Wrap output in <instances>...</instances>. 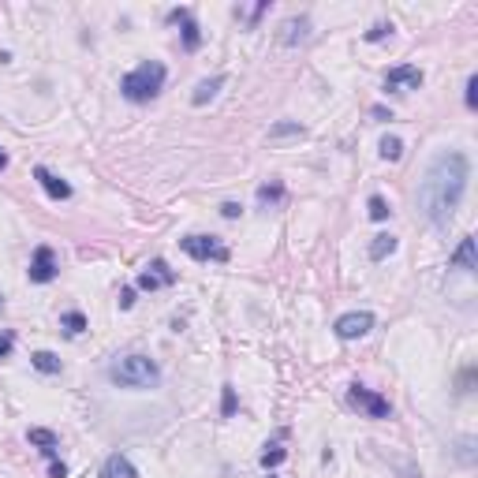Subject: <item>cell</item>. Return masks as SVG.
<instances>
[{"label": "cell", "mask_w": 478, "mask_h": 478, "mask_svg": "<svg viewBox=\"0 0 478 478\" xmlns=\"http://www.w3.org/2000/svg\"><path fill=\"white\" fill-rule=\"evenodd\" d=\"M164 79H169V71H164L161 60H142L135 71H127L120 79V94L135 101V105H146V101H153L164 90Z\"/></svg>", "instance_id": "3"}, {"label": "cell", "mask_w": 478, "mask_h": 478, "mask_svg": "<svg viewBox=\"0 0 478 478\" xmlns=\"http://www.w3.org/2000/svg\"><path fill=\"white\" fill-rule=\"evenodd\" d=\"M220 415H224V419L236 415V389H232V385H224V389H220Z\"/></svg>", "instance_id": "25"}, {"label": "cell", "mask_w": 478, "mask_h": 478, "mask_svg": "<svg viewBox=\"0 0 478 478\" xmlns=\"http://www.w3.org/2000/svg\"><path fill=\"white\" fill-rule=\"evenodd\" d=\"M467 180H471V161L459 150H441L426 164V176L419 183V213L434 228H448L456 217L459 202H463Z\"/></svg>", "instance_id": "1"}, {"label": "cell", "mask_w": 478, "mask_h": 478, "mask_svg": "<svg viewBox=\"0 0 478 478\" xmlns=\"http://www.w3.org/2000/svg\"><path fill=\"white\" fill-rule=\"evenodd\" d=\"M239 213H243V206H239V202H220V217H224V220H236Z\"/></svg>", "instance_id": "29"}, {"label": "cell", "mask_w": 478, "mask_h": 478, "mask_svg": "<svg viewBox=\"0 0 478 478\" xmlns=\"http://www.w3.org/2000/svg\"><path fill=\"white\" fill-rule=\"evenodd\" d=\"M366 209H370V217H374V220H389V213H392V206H389V202H385L381 195H370Z\"/></svg>", "instance_id": "24"}, {"label": "cell", "mask_w": 478, "mask_h": 478, "mask_svg": "<svg viewBox=\"0 0 478 478\" xmlns=\"http://www.w3.org/2000/svg\"><path fill=\"white\" fill-rule=\"evenodd\" d=\"M60 325L68 336H79V333H86V314H82V310H68V314L60 318Z\"/></svg>", "instance_id": "20"}, {"label": "cell", "mask_w": 478, "mask_h": 478, "mask_svg": "<svg viewBox=\"0 0 478 478\" xmlns=\"http://www.w3.org/2000/svg\"><path fill=\"white\" fill-rule=\"evenodd\" d=\"M284 459H288V448H280V445H265V452L258 456V463L265 467V471H273V467H280Z\"/></svg>", "instance_id": "22"}, {"label": "cell", "mask_w": 478, "mask_h": 478, "mask_svg": "<svg viewBox=\"0 0 478 478\" xmlns=\"http://www.w3.org/2000/svg\"><path fill=\"white\" fill-rule=\"evenodd\" d=\"M396 236H389V232H381V236H374V243H370V262H385L392 251H396Z\"/></svg>", "instance_id": "16"}, {"label": "cell", "mask_w": 478, "mask_h": 478, "mask_svg": "<svg viewBox=\"0 0 478 478\" xmlns=\"http://www.w3.org/2000/svg\"><path fill=\"white\" fill-rule=\"evenodd\" d=\"M224 86V75H213V79H202L198 86H195V94H191V105H206V101H213L217 97V90Z\"/></svg>", "instance_id": "15"}, {"label": "cell", "mask_w": 478, "mask_h": 478, "mask_svg": "<svg viewBox=\"0 0 478 478\" xmlns=\"http://www.w3.org/2000/svg\"><path fill=\"white\" fill-rule=\"evenodd\" d=\"M374 116H378V120H392V113H389V108H381V105H374Z\"/></svg>", "instance_id": "33"}, {"label": "cell", "mask_w": 478, "mask_h": 478, "mask_svg": "<svg viewBox=\"0 0 478 478\" xmlns=\"http://www.w3.org/2000/svg\"><path fill=\"white\" fill-rule=\"evenodd\" d=\"M180 247L195 262H228V247L217 236H187V239H180Z\"/></svg>", "instance_id": "4"}, {"label": "cell", "mask_w": 478, "mask_h": 478, "mask_svg": "<svg viewBox=\"0 0 478 478\" xmlns=\"http://www.w3.org/2000/svg\"><path fill=\"white\" fill-rule=\"evenodd\" d=\"M180 23H183V49H187V52H195L198 45H202V30H198L195 15H187V19H180Z\"/></svg>", "instance_id": "19"}, {"label": "cell", "mask_w": 478, "mask_h": 478, "mask_svg": "<svg viewBox=\"0 0 478 478\" xmlns=\"http://www.w3.org/2000/svg\"><path fill=\"white\" fill-rule=\"evenodd\" d=\"M108 381L116 385V389H135V392H142V389H157L161 385V366L153 363L150 355H124V358H116L113 366H108Z\"/></svg>", "instance_id": "2"}, {"label": "cell", "mask_w": 478, "mask_h": 478, "mask_svg": "<svg viewBox=\"0 0 478 478\" xmlns=\"http://www.w3.org/2000/svg\"><path fill=\"white\" fill-rule=\"evenodd\" d=\"M49 463H52V467H49L52 478H68V467H64V459H49Z\"/></svg>", "instance_id": "32"}, {"label": "cell", "mask_w": 478, "mask_h": 478, "mask_svg": "<svg viewBox=\"0 0 478 478\" xmlns=\"http://www.w3.org/2000/svg\"><path fill=\"white\" fill-rule=\"evenodd\" d=\"M280 41L284 45H307L310 41V19L307 15H291V19H284V26H280Z\"/></svg>", "instance_id": "11"}, {"label": "cell", "mask_w": 478, "mask_h": 478, "mask_svg": "<svg viewBox=\"0 0 478 478\" xmlns=\"http://www.w3.org/2000/svg\"><path fill=\"white\" fill-rule=\"evenodd\" d=\"M30 363H34V370H41V374H60V358L52 352H34Z\"/></svg>", "instance_id": "21"}, {"label": "cell", "mask_w": 478, "mask_h": 478, "mask_svg": "<svg viewBox=\"0 0 478 478\" xmlns=\"http://www.w3.org/2000/svg\"><path fill=\"white\" fill-rule=\"evenodd\" d=\"M280 198H284V183H280V180H269V183H262V187H258V206H262V209L277 206Z\"/></svg>", "instance_id": "17"}, {"label": "cell", "mask_w": 478, "mask_h": 478, "mask_svg": "<svg viewBox=\"0 0 478 478\" xmlns=\"http://www.w3.org/2000/svg\"><path fill=\"white\" fill-rule=\"evenodd\" d=\"M12 347H15L12 333H0V358H8V355H12Z\"/></svg>", "instance_id": "31"}, {"label": "cell", "mask_w": 478, "mask_h": 478, "mask_svg": "<svg viewBox=\"0 0 478 478\" xmlns=\"http://www.w3.org/2000/svg\"><path fill=\"white\" fill-rule=\"evenodd\" d=\"M422 86V71L415 64H400V68H389L385 71V90H419Z\"/></svg>", "instance_id": "9"}, {"label": "cell", "mask_w": 478, "mask_h": 478, "mask_svg": "<svg viewBox=\"0 0 478 478\" xmlns=\"http://www.w3.org/2000/svg\"><path fill=\"white\" fill-rule=\"evenodd\" d=\"M34 180L41 183V191H45L49 198H57V202L71 198V183H68V180H60L57 172H49L45 164H38V169H34Z\"/></svg>", "instance_id": "10"}, {"label": "cell", "mask_w": 478, "mask_h": 478, "mask_svg": "<svg viewBox=\"0 0 478 478\" xmlns=\"http://www.w3.org/2000/svg\"><path fill=\"white\" fill-rule=\"evenodd\" d=\"M452 265H456V269H463V273H475V269H478L475 236H463V239H459V247H456V254H452Z\"/></svg>", "instance_id": "14"}, {"label": "cell", "mask_w": 478, "mask_h": 478, "mask_svg": "<svg viewBox=\"0 0 478 478\" xmlns=\"http://www.w3.org/2000/svg\"><path fill=\"white\" fill-rule=\"evenodd\" d=\"M4 169H8V153L0 150V172H4Z\"/></svg>", "instance_id": "34"}, {"label": "cell", "mask_w": 478, "mask_h": 478, "mask_svg": "<svg viewBox=\"0 0 478 478\" xmlns=\"http://www.w3.org/2000/svg\"><path fill=\"white\" fill-rule=\"evenodd\" d=\"M378 153H381L385 161H400L403 157V142L396 139V135H385L381 146H378Z\"/></svg>", "instance_id": "23"}, {"label": "cell", "mask_w": 478, "mask_h": 478, "mask_svg": "<svg viewBox=\"0 0 478 478\" xmlns=\"http://www.w3.org/2000/svg\"><path fill=\"white\" fill-rule=\"evenodd\" d=\"M463 101H467V108H478V75L467 79V94H463Z\"/></svg>", "instance_id": "28"}, {"label": "cell", "mask_w": 478, "mask_h": 478, "mask_svg": "<svg viewBox=\"0 0 478 478\" xmlns=\"http://www.w3.org/2000/svg\"><path fill=\"white\" fill-rule=\"evenodd\" d=\"M265 12H269V0H262V4H254L251 12H239V8H236V15H239V19H247V26H258V19H262Z\"/></svg>", "instance_id": "26"}, {"label": "cell", "mask_w": 478, "mask_h": 478, "mask_svg": "<svg viewBox=\"0 0 478 478\" xmlns=\"http://www.w3.org/2000/svg\"><path fill=\"white\" fill-rule=\"evenodd\" d=\"M374 329V314L370 310H352V314H340L336 318V325H333V333L340 340H358V336H366Z\"/></svg>", "instance_id": "6"}, {"label": "cell", "mask_w": 478, "mask_h": 478, "mask_svg": "<svg viewBox=\"0 0 478 478\" xmlns=\"http://www.w3.org/2000/svg\"><path fill=\"white\" fill-rule=\"evenodd\" d=\"M0 307H4V303H0Z\"/></svg>", "instance_id": "35"}, {"label": "cell", "mask_w": 478, "mask_h": 478, "mask_svg": "<svg viewBox=\"0 0 478 478\" xmlns=\"http://www.w3.org/2000/svg\"><path fill=\"white\" fill-rule=\"evenodd\" d=\"M385 34H392V23H374L370 30H366V41H381Z\"/></svg>", "instance_id": "27"}, {"label": "cell", "mask_w": 478, "mask_h": 478, "mask_svg": "<svg viewBox=\"0 0 478 478\" xmlns=\"http://www.w3.org/2000/svg\"><path fill=\"white\" fill-rule=\"evenodd\" d=\"M101 478H139V471H135V463L127 456L113 452L105 463H101Z\"/></svg>", "instance_id": "12"}, {"label": "cell", "mask_w": 478, "mask_h": 478, "mask_svg": "<svg viewBox=\"0 0 478 478\" xmlns=\"http://www.w3.org/2000/svg\"><path fill=\"white\" fill-rule=\"evenodd\" d=\"M169 284H176V273L169 269V262H164V258H153V262L139 273L135 288H142V291H157V288H169Z\"/></svg>", "instance_id": "8"}, {"label": "cell", "mask_w": 478, "mask_h": 478, "mask_svg": "<svg viewBox=\"0 0 478 478\" xmlns=\"http://www.w3.org/2000/svg\"><path fill=\"white\" fill-rule=\"evenodd\" d=\"M60 265H57V254H52V247H38L30 258V269H26V277H30V284H49L57 280Z\"/></svg>", "instance_id": "7"}, {"label": "cell", "mask_w": 478, "mask_h": 478, "mask_svg": "<svg viewBox=\"0 0 478 478\" xmlns=\"http://www.w3.org/2000/svg\"><path fill=\"white\" fill-rule=\"evenodd\" d=\"M269 478H273V475H269Z\"/></svg>", "instance_id": "36"}, {"label": "cell", "mask_w": 478, "mask_h": 478, "mask_svg": "<svg viewBox=\"0 0 478 478\" xmlns=\"http://www.w3.org/2000/svg\"><path fill=\"white\" fill-rule=\"evenodd\" d=\"M26 441H30V445H38L45 459H57V445H60V441H57V434H52V430L30 426V430H26Z\"/></svg>", "instance_id": "13"}, {"label": "cell", "mask_w": 478, "mask_h": 478, "mask_svg": "<svg viewBox=\"0 0 478 478\" xmlns=\"http://www.w3.org/2000/svg\"><path fill=\"white\" fill-rule=\"evenodd\" d=\"M307 131V127L299 124V120H284V124H273L269 127V139L277 142V139H299V135Z\"/></svg>", "instance_id": "18"}, {"label": "cell", "mask_w": 478, "mask_h": 478, "mask_svg": "<svg viewBox=\"0 0 478 478\" xmlns=\"http://www.w3.org/2000/svg\"><path fill=\"white\" fill-rule=\"evenodd\" d=\"M347 396H352L355 408H363L370 419H389L392 415V403L381 396V392H374V389H366V385H358L352 381V389H347Z\"/></svg>", "instance_id": "5"}, {"label": "cell", "mask_w": 478, "mask_h": 478, "mask_svg": "<svg viewBox=\"0 0 478 478\" xmlns=\"http://www.w3.org/2000/svg\"><path fill=\"white\" fill-rule=\"evenodd\" d=\"M120 310H131L135 307V288H131V284H127V288H120Z\"/></svg>", "instance_id": "30"}]
</instances>
